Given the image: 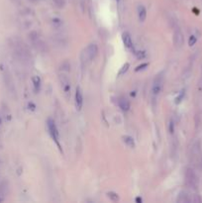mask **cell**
<instances>
[{"label": "cell", "instance_id": "obj_10", "mask_svg": "<svg viewBox=\"0 0 202 203\" xmlns=\"http://www.w3.org/2000/svg\"><path fill=\"white\" fill-rule=\"evenodd\" d=\"M122 40H123V43H124L125 47L128 48V49H132V47H133L132 39H131V36H130L128 33H123Z\"/></svg>", "mask_w": 202, "mask_h": 203}, {"label": "cell", "instance_id": "obj_9", "mask_svg": "<svg viewBox=\"0 0 202 203\" xmlns=\"http://www.w3.org/2000/svg\"><path fill=\"white\" fill-rule=\"evenodd\" d=\"M177 202L180 203H187V202H191V198L189 196V194L185 191H182L179 193V195L177 197Z\"/></svg>", "mask_w": 202, "mask_h": 203}, {"label": "cell", "instance_id": "obj_21", "mask_svg": "<svg viewBox=\"0 0 202 203\" xmlns=\"http://www.w3.org/2000/svg\"><path fill=\"white\" fill-rule=\"evenodd\" d=\"M135 55L137 56L138 59H144L145 58V56H146L145 52H137V53H135Z\"/></svg>", "mask_w": 202, "mask_h": 203}, {"label": "cell", "instance_id": "obj_20", "mask_svg": "<svg viewBox=\"0 0 202 203\" xmlns=\"http://www.w3.org/2000/svg\"><path fill=\"white\" fill-rule=\"evenodd\" d=\"M53 24L55 25L56 27H60V26L62 24V22H61V20L56 18V19H53Z\"/></svg>", "mask_w": 202, "mask_h": 203}, {"label": "cell", "instance_id": "obj_2", "mask_svg": "<svg viewBox=\"0 0 202 203\" xmlns=\"http://www.w3.org/2000/svg\"><path fill=\"white\" fill-rule=\"evenodd\" d=\"M29 39L31 43H32V45L36 48V50H38L40 52H43L45 51V49H46V46H45V43L43 42V40L40 37V35L33 31V32H31L29 34Z\"/></svg>", "mask_w": 202, "mask_h": 203}, {"label": "cell", "instance_id": "obj_17", "mask_svg": "<svg viewBox=\"0 0 202 203\" xmlns=\"http://www.w3.org/2000/svg\"><path fill=\"white\" fill-rule=\"evenodd\" d=\"M129 67H130V64H128V63H126L125 64L123 67H122V68L120 69V72H119V76H122V74H124L125 72H127L128 70V68H129Z\"/></svg>", "mask_w": 202, "mask_h": 203}, {"label": "cell", "instance_id": "obj_26", "mask_svg": "<svg viewBox=\"0 0 202 203\" xmlns=\"http://www.w3.org/2000/svg\"><path fill=\"white\" fill-rule=\"evenodd\" d=\"M117 1H119V0H117Z\"/></svg>", "mask_w": 202, "mask_h": 203}, {"label": "cell", "instance_id": "obj_24", "mask_svg": "<svg viewBox=\"0 0 202 203\" xmlns=\"http://www.w3.org/2000/svg\"><path fill=\"white\" fill-rule=\"evenodd\" d=\"M0 125H1V118H0Z\"/></svg>", "mask_w": 202, "mask_h": 203}, {"label": "cell", "instance_id": "obj_23", "mask_svg": "<svg viewBox=\"0 0 202 203\" xmlns=\"http://www.w3.org/2000/svg\"><path fill=\"white\" fill-rule=\"evenodd\" d=\"M136 202H142V198L141 197H137L136 198Z\"/></svg>", "mask_w": 202, "mask_h": 203}, {"label": "cell", "instance_id": "obj_25", "mask_svg": "<svg viewBox=\"0 0 202 203\" xmlns=\"http://www.w3.org/2000/svg\"><path fill=\"white\" fill-rule=\"evenodd\" d=\"M0 167H1V162H0Z\"/></svg>", "mask_w": 202, "mask_h": 203}, {"label": "cell", "instance_id": "obj_7", "mask_svg": "<svg viewBox=\"0 0 202 203\" xmlns=\"http://www.w3.org/2000/svg\"><path fill=\"white\" fill-rule=\"evenodd\" d=\"M183 43H184V37H183V34H182L180 29L176 28V30H174V33H173L174 47H176V49H180L183 46Z\"/></svg>", "mask_w": 202, "mask_h": 203}, {"label": "cell", "instance_id": "obj_11", "mask_svg": "<svg viewBox=\"0 0 202 203\" xmlns=\"http://www.w3.org/2000/svg\"><path fill=\"white\" fill-rule=\"evenodd\" d=\"M118 105L121 108V110H123V111H128L130 109V102L126 98H120L118 100Z\"/></svg>", "mask_w": 202, "mask_h": 203}, {"label": "cell", "instance_id": "obj_6", "mask_svg": "<svg viewBox=\"0 0 202 203\" xmlns=\"http://www.w3.org/2000/svg\"><path fill=\"white\" fill-rule=\"evenodd\" d=\"M47 126H48V130H49V132H50L52 138L56 141L57 145H59V131H57V128L55 124V122H53V120H52V119H48Z\"/></svg>", "mask_w": 202, "mask_h": 203}, {"label": "cell", "instance_id": "obj_4", "mask_svg": "<svg viewBox=\"0 0 202 203\" xmlns=\"http://www.w3.org/2000/svg\"><path fill=\"white\" fill-rule=\"evenodd\" d=\"M97 53H98V48L96 46V44H90L84 50L82 56H84L86 61H91L96 57Z\"/></svg>", "mask_w": 202, "mask_h": 203}, {"label": "cell", "instance_id": "obj_19", "mask_svg": "<svg viewBox=\"0 0 202 203\" xmlns=\"http://www.w3.org/2000/svg\"><path fill=\"white\" fill-rule=\"evenodd\" d=\"M196 41H197V38L192 35V36H190V38H189V42H188V44H189L190 47H192L196 43Z\"/></svg>", "mask_w": 202, "mask_h": 203}, {"label": "cell", "instance_id": "obj_5", "mask_svg": "<svg viewBox=\"0 0 202 203\" xmlns=\"http://www.w3.org/2000/svg\"><path fill=\"white\" fill-rule=\"evenodd\" d=\"M164 86V77L161 76V74L158 76L154 80L152 83V92L154 95H159L160 93L161 89H163Z\"/></svg>", "mask_w": 202, "mask_h": 203}, {"label": "cell", "instance_id": "obj_12", "mask_svg": "<svg viewBox=\"0 0 202 203\" xmlns=\"http://www.w3.org/2000/svg\"><path fill=\"white\" fill-rule=\"evenodd\" d=\"M138 16H139V19H140L141 22H144L147 18V10L143 5L138 6Z\"/></svg>", "mask_w": 202, "mask_h": 203}, {"label": "cell", "instance_id": "obj_18", "mask_svg": "<svg viewBox=\"0 0 202 203\" xmlns=\"http://www.w3.org/2000/svg\"><path fill=\"white\" fill-rule=\"evenodd\" d=\"M148 65H149L148 64H142L141 65H138V67L136 68V69H135V72H140V70H144L145 68H148Z\"/></svg>", "mask_w": 202, "mask_h": 203}, {"label": "cell", "instance_id": "obj_8", "mask_svg": "<svg viewBox=\"0 0 202 203\" xmlns=\"http://www.w3.org/2000/svg\"><path fill=\"white\" fill-rule=\"evenodd\" d=\"M83 104V97H82V93L80 91L79 88L76 89V93H75V106L78 110L81 109Z\"/></svg>", "mask_w": 202, "mask_h": 203}, {"label": "cell", "instance_id": "obj_14", "mask_svg": "<svg viewBox=\"0 0 202 203\" xmlns=\"http://www.w3.org/2000/svg\"><path fill=\"white\" fill-rule=\"evenodd\" d=\"M32 81H33V84H34L36 91H38L40 89V87H41V78H40L38 76H34L32 77Z\"/></svg>", "mask_w": 202, "mask_h": 203}, {"label": "cell", "instance_id": "obj_13", "mask_svg": "<svg viewBox=\"0 0 202 203\" xmlns=\"http://www.w3.org/2000/svg\"><path fill=\"white\" fill-rule=\"evenodd\" d=\"M123 141H124V143L126 144L128 147H130V148H135V141H134V139L132 138V137H130V136H124L123 137Z\"/></svg>", "mask_w": 202, "mask_h": 203}, {"label": "cell", "instance_id": "obj_16", "mask_svg": "<svg viewBox=\"0 0 202 203\" xmlns=\"http://www.w3.org/2000/svg\"><path fill=\"white\" fill-rule=\"evenodd\" d=\"M106 195H107V197H108L109 199H111L112 201H118V200H119L118 194H117V193H115V192H112V191L107 192Z\"/></svg>", "mask_w": 202, "mask_h": 203}, {"label": "cell", "instance_id": "obj_3", "mask_svg": "<svg viewBox=\"0 0 202 203\" xmlns=\"http://www.w3.org/2000/svg\"><path fill=\"white\" fill-rule=\"evenodd\" d=\"M59 81H60V84H61V87L65 96L67 99H69L70 98V81L69 77H67L65 73H61L59 76Z\"/></svg>", "mask_w": 202, "mask_h": 203}, {"label": "cell", "instance_id": "obj_15", "mask_svg": "<svg viewBox=\"0 0 202 203\" xmlns=\"http://www.w3.org/2000/svg\"><path fill=\"white\" fill-rule=\"evenodd\" d=\"M53 2L55 4V6L57 8H59V9L64 8L65 5V0H53Z\"/></svg>", "mask_w": 202, "mask_h": 203}, {"label": "cell", "instance_id": "obj_22", "mask_svg": "<svg viewBox=\"0 0 202 203\" xmlns=\"http://www.w3.org/2000/svg\"><path fill=\"white\" fill-rule=\"evenodd\" d=\"M174 132V125H173V122H170L169 123V133L172 134Z\"/></svg>", "mask_w": 202, "mask_h": 203}, {"label": "cell", "instance_id": "obj_1", "mask_svg": "<svg viewBox=\"0 0 202 203\" xmlns=\"http://www.w3.org/2000/svg\"><path fill=\"white\" fill-rule=\"evenodd\" d=\"M185 184L189 188L194 189V190H196L197 187H198V178H197L195 171L190 167H188L185 170Z\"/></svg>", "mask_w": 202, "mask_h": 203}]
</instances>
